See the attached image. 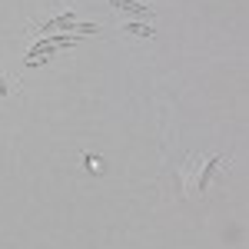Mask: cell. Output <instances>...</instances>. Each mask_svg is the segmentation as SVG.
Instances as JSON below:
<instances>
[{
	"label": "cell",
	"instance_id": "cell-1",
	"mask_svg": "<svg viewBox=\"0 0 249 249\" xmlns=\"http://www.w3.org/2000/svg\"><path fill=\"white\" fill-rule=\"evenodd\" d=\"M116 10H123V14H130V17L136 20H153L156 17V10L150 7V3H140V0H110Z\"/></svg>",
	"mask_w": 249,
	"mask_h": 249
},
{
	"label": "cell",
	"instance_id": "cell-2",
	"mask_svg": "<svg viewBox=\"0 0 249 249\" xmlns=\"http://www.w3.org/2000/svg\"><path fill=\"white\" fill-rule=\"evenodd\" d=\"M40 30H43V34H50V30H67V34H70V30H77V17H73V10H63L60 17L43 20Z\"/></svg>",
	"mask_w": 249,
	"mask_h": 249
},
{
	"label": "cell",
	"instance_id": "cell-3",
	"mask_svg": "<svg viewBox=\"0 0 249 249\" xmlns=\"http://www.w3.org/2000/svg\"><path fill=\"white\" fill-rule=\"evenodd\" d=\"M219 166H223V156H219V153H216V156H210V163H206V166L199 170V193H206V190H210L213 173L219 170Z\"/></svg>",
	"mask_w": 249,
	"mask_h": 249
},
{
	"label": "cell",
	"instance_id": "cell-4",
	"mask_svg": "<svg viewBox=\"0 0 249 249\" xmlns=\"http://www.w3.org/2000/svg\"><path fill=\"white\" fill-rule=\"evenodd\" d=\"M123 30H126V34H136V37H156V30L150 23H133V20H130V23H123Z\"/></svg>",
	"mask_w": 249,
	"mask_h": 249
},
{
	"label": "cell",
	"instance_id": "cell-5",
	"mask_svg": "<svg viewBox=\"0 0 249 249\" xmlns=\"http://www.w3.org/2000/svg\"><path fill=\"white\" fill-rule=\"evenodd\" d=\"M14 93V87H10V80L3 77V70H0V96H10Z\"/></svg>",
	"mask_w": 249,
	"mask_h": 249
}]
</instances>
